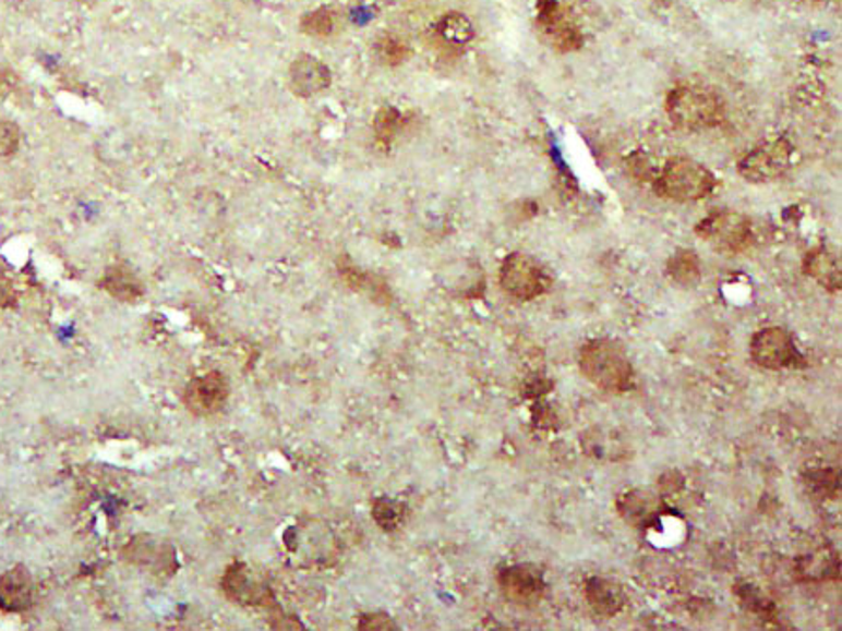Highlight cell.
<instances>
[{"mask_svg":"<svg viewBox=\"0 0 842 631\" xmlns=\"http://www.w3.org/2000/svg\"><path fill=\"white\" fill-rule=\"evenodd\" d=\"M500 590L512 604L520 607L538 605L545 596L546 583L541 569L532 563H517L500 571Z\"/></svg>","mask_w":842,"mask_h":631,"instance_id":"obj_8","label":"cell"},{"mask_svg":"<svg viewBox=\"0 0 842 631\" xmlns=\"http://www.w3.org/2000/svg\"><path fill=\"white\" fill-rule=\"evenodd\" d=\"M100 287L110 296L118 299L119 302H127V304L136 302L144 294V287L140 283V279L134 276V271L129 270L127 266H121V264L111 266L106 270L104 278L100 279Z\"/></svg>","mask_w":842,"mask_h":631,"instance_id":"obj_18","label":"cell"},{"mask_svg":"<svg viewBox=\"0 0 842 631\" xmlns=\"http://www.w3.org/2000/svg\"><path fill=\"white\" fill-rule=\"evenodd\" d=\"M300 28H302L304 35L313 36V38H326V36H330L334 33L336 20H334V14H332L330 10L318 8V10H313V12L302 17Z\"/></svg>","mask_w":842,"mask_h":631,"instance_id":"obj_27","label":"cell"},{"mask_svg":"<svg viewBox=\"0 0 842 631\" xmlns=\"http://www.w3.org/2000/svg\"><path fill=\"white\" fill-rule=\"evenodd\" d=\"M579 366L588 381L603 392L622 395L634 389L636 372L616 341L605 338L587 341L580 349Z\"/></svg>","mask_w":842,"mask_h":631,"instance_id":"obj_1","label":"cell"},{"mask_svg":"<svg viewBox=\"0 0 842 631\" xmlns=\"http://www.w3.org/2000/svg\"><path fill=\"white\" fill-rule=\"evenodd\" d=\"M127 562L147 569L153 575L170 577L178 569L176 550L170 543L160 542L153 535H136L123 548Z\"/></svg>","mask_w":842,"mask_h":631,"instance_id":"obj_10","label":"cell"},{"mask_svg":"<svg viewBox=\"0 0 842 631\" xmlns=\"http://www.w3.org/2000/svg\"><path fill=\"white\" fill-rule=\"evenodd\" d=\"M373 51H375L377 61L387 64V66H398V64L406 63L409 56H411V49H409L408 44L394 35L381 36L380 40L373 46Z\"/></svg>","mask_w":842,"mask_h":631,"instance_id":"obj_25","label":"cell"},{"mask_svg":"<svg viewBox=\"0 0 842 631\" xmlns=\"http://www.w3.org/2000/svg\"><path fill=\"white\" fill-rule=\"evenodd\" d=\"M616 507L622 519L628 522L629 526L639 527V530L654 526L665 513V503L658 498L657 494L642 488L622 494L616 501Z\"/></svg>","mask_w":842,"mask_h":631,"instance_id":"obj_13","label":"cell"},{"mask_svg":"<svg viewBox=\"0 0 842 631\" xmlns=\"http://www.w3.org/2000/svg\"><path fill=\"white\" fill-rule=\"evenodd\" d=\"M805 485L818 498H831L839 493V473L829 465H818L805 472Z\"/></svg>","mask_w":842,"mask_h":631,"instance_id":"obj_24","label":"cell"},{"mask_svg":"<svg viewBox=\"0 0 842 631\" xmlns=\"http://www.w3.org/2000/svg\"><path fill=\"white\" fill-rule=\"evenodd\" d=\"M404 125L400 111L393 106H383L373 119V131L383 146H390Z\"/></svg>","mask_w":842,"mask_h":631,"instance_id":"obj_26","label":"cell"},{"mask_svg":"<svg viewBox=\"0 0 842 631\" xmlns=\"http://www.w3.org/2000/svg\"><path fill=\"white\" fill-rule=\"evenodd\" d=\"M360 630H396V624L387 615H366L360 618Z\"/></svg>","mask_w":842,"mask_h":631,"instance_id":"obj_30","label":"cell"},{"mask_svg":"<svg viewBox=\"0 0 842 631\" xmlns=\"http://www.w3.org/2000/svg\"><path fill=\"white\" fill-rule=\"evenodd\" d=\"M230 387L227 377L219 372L194 377L183 392L187 410L196 416H209L219 413L227 403Z\"/></svg>","mask_w":842,"mask_h":631,"instance_id":"obj_11","label":"cell"},{"mask_svg":"<svg viewBox=\"0 0 842 631\" xmlns=\"http://www.w3.org/2000/svg\"><path fill=\"white\" fill-rule=\"evenodd\" d=\"M797 575L803 581H820V579H831L833 575L839 577V560L831 555V550L816 553L799 560Z\"/></svg>","mask_w":842,"mask_h":631,"instance_id":"obj_20","label":"cell"},{"mask_svg":"<svg viewBox=\"0 0 842 631\" xmlns=\"http://www.w3.org/2000/svg\"><path fill=\"white\" fill-rule=\"evenodd\" d=\"M696 234L722 255H739L754 240L750 219L732 209H719L705 217L696 227Z\"/></svg>","mask_w":842,"mask_h":631,"instance_id":"obj_4","label":"cell"},{"mask_svg":"<svg viewBox=\"0 0 842 631\" xmlns=\"http://www.w3.org/2000/svg\"><path fill=\"white\" fill-rule=\"evenodd\" d=\"M221 588L225 596L245 607H274L276 599L268 584L261 581L249 566L236 562L225 571Z\"/></svg>","mask_w":842,"mask_h":631,"instance_id":"obj_9","label":"cell"},{"mask_svg":"<svg viewBox=\"0 0 842 631\" xmlns=\"http://www.w3.org/2000/svg\"><path fill=\"white\" fill-rule=\"evenodd\" d=\"M665 113L681 131H707L724 121L725 105L714 90L703 85H678L665 98Z\"/></svg>","mask_w":842,"mask_h":631,"instance_id":"obj_2","label":"cell"},{"mask_svg":"<svg viewBox=\"0 0 842 631\" xmlns=\"http://www.w3.org/2000/svg\"><path fill=\"white\" fill-rule=\"evenodd\" d=\"M735 594L739 597L741 605L750 610V612H754V615H758L761 620H774L777 607L758 586L739 583L735 586Z\"/></svg>","mask_w":842,"mask_h":631,"instance_id":"obj_23","label":"cell"},{"mask_svg":"<svg viewBox=\"0 0 842 631\" xmlns=\"http://www.w3.org/2000/svg\"><path fill=\"white\" fill-rule=\"evenodd\" d=\"M14 300V287L10 279L0 271V307H7Z\"/></svg>","mask_w":842,"mask_h":631,"instance_id":"obj_31","label":"cell"},{"mask_svg":"<svg viewBox=\"0 0 842 631\" xmlns=\"http://www.w3.org/2000/svg\"><path fill=\"white\" fill-rule=\"evenodd\" d=\"M794 153L792 142L784 136L769 138L746 153L739 160L737 170L741 178H745L748 183H771L786 174L787 168L792 167Z\"/></svg>","mask_w":842,"mask_h":631,"instance_id":"obj_6","label":"cell"},{"mask_svg":"<svg viewBox=\"0 0 842 631\" xmlns=\"http://www.w3.org/2000/svg\"><path fill=\"white\" fill-rule=\"evenodd\" d=\"M437 35L453 46H466L473 40L476 31L466 15L453 12V14L443 15L442 22L437 23Z\"/></svg>","mask_w":842,"mask_h":631,"instance_id":"obj_22","label":"cell"},{"mask_svg":"<svg viewBox=\"0 0 842 631\" xmlns=\"http://www.w3.org/2000/svg\"><path fill=\"white\" fill-rule=\"evenodd\" d=\"M404 511H406V507L398 503V501L381 498V500L373 503L372 514L375 522L380 524L381 530L393 532L404 522V514H406Z\"/></svg>","mask_w":842,"mask_h":631,"instance_id":"obj_28","label":"cell"},{"mask_svg":"<svg viewBox=\"0 0 842 631\" xmlns=\"http://www.w3.org/2000/svg\"><path fill=\"white\" fill-rule=\"evenodd\" d=\"M585 597L588 605L603 618H613L621 615L628 597L621 584L613 583L603 577H590L585 583Z\"/></svg>","mask_w":842,"mask_h":631,"instance_id":"obj_16","label":"cell"},{"mask_svg":"<svg viewBox=\"0 0 842 631\" xmlns=\"http://www.w3.org/2000/svg\"><path fill=\"white\" fill-rule=\"evenodd\" d=\"M654 191L662 198L673 202H698L711 195L717 178L699 160L673 157L654 178Z\"/></svg>","mask_w":842,"mask_h":631,"instance_id":"obj_3","label":"cell"},{"mask_svg":"<svg viewBox=\"0 0 842 631\" xmlns=\"http://www.w3.org/2000/svg\"><path fill=\"white\" fill-rule=\"evenodd\" d=\"M21 144L20 126L12 121H0V159L12 157Z\"/></svg>","mask_w":842,"mask_h":631,"instance_id":"obj_29","label":"cell"},{"mask_svg":"<svg viewBox=\"0 0 842 631\" xmlns=\"http://www.w3.org/2000/svg\"><path fill=\"white\" fill-rule=\"evenodd\" d=\"M35 599V581L23 566L0 577V609L7 612L27 610Z\"/></svg>","mask_w":842,"mask_h":631,"instance_id":"obj_15","label":"cell"},{"mask_svg":"<svg viewBox=\"0 0 842 631\" xmlns=\"http://www.w3.org/2000/svg\"><path fill=\"white\" fill-rule=\"evenodd\" d=\"M753 361L766 369L802 368L803 356L786 328L767 327L754 333L750 341Z\"/></svg>","mask_w":842,"mask_h":631,"instance_id":"obj_7","label":"cell"},{"mask_svg":"<svg viewBox=\"0 0 842 631\" xmlns=\"http://www.w3.org/2000/svg\"><path fill=\"white\" fill-rule=\"evenodd\" d=\"M330 69L321 59L310 53L298 56L289 69L290 89L298 97H315L330 87Z\"/></svg>","mask_w":842,"mask_h":631,"instance_id":"obj_14","label":"cell"},{"mask_svg":"<svg viewBox=\"0 0 842 631\" xmlns=\"http://www.w3.org/2000/svg\"><path fill=\"white\" fill-rule=\"evenodd\" d=\"M341 278L346 279V283L354 289V291L364 292L370 299L377 300V302H385L388 300L387 284L380 281V278H375L372 274L359 270L354 266H341Z\"/></svg>","mask_w":842,"mask_h":631,"instance_id":"obj_21","label":"cell"},{"mask_svg":"<svg viewBox=\"0 0 842 631\" xmlns=\"http://www.w3.org/2000/svg\"><path fill=\"white\" fill-rule=\"evenodd\" d=\"M803 270L808 278L822 284L829 292H839L842 287L841 258L826 247L808 251L803 258Z\"/></svg>","mask_w":842,"mask_h":631,"instance_id":"obj_17","label":"cell"},{"mask_svg":"<svg viewBox=\"0 0 842 631\" xmlns=\"http://www.w3.org/2000/svg\"><path fill=\"white\" fill-rule=\"evenodd\" d=\"M500 284L513 300L532 302L543 296L551 287L545 266L526 253H512L500 268Z\"/></svg>","mask_w":842,"mask_h":631,"instance_id":"obj_5","label":"cell"},{"mask_svg":"<svg viewBox=\"0 0 842 631\" xmlns=\"http://www.w3.org/2000/svg\"><path fill=\"white\" fill-rule=\"evenodd\" d=\"M538 20L543 33L553 40L556 48L562 51L580 48V31L558 0H539Z\"/></svg>","mask_w":842,"mask_h":631,"instance_id":"obj_12","label":"cell"},{"mask_svg":"<svg viewBox=\"0 0 842 631\" xmlns=\"http://www.w3.org/2000/svg\"><path fill=\"white\" fill-rule=\"evenodd\" d=\"M665 271L681 287H696L701 279V264L698 253L691 250H678L671 255Z\"/></svg>","mask_w":842,"mask_h":631,"instance_id":"obj_19","label":"cell"}]
</instances>
